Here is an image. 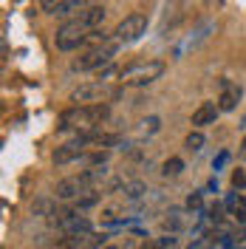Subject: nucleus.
<instances>
[{
    "label": "nucleus",
    "mask_w": 246,
    "mask_h": 249,
    "mask_svg": "<svg viewBox=\"0 0 246 249\" xmlns=\"http://www.w3.org/2000/svg\"><path fill=\"white\" fill-rule=\"evenodd\" d=\"M108 105H77L68 108L60 116V130H71V127H96L108 119Z\"/></svg>",
    "instance_id": "nucleus-1"
},
{
    "label": "nucleus",
    "mask_w": 246,
    "mask_h": 249,
    "mask_svg": "<svg viewBox=\"0 0 246 249\" xmlns=\"http://www.w3.org/2000/svg\"><path fill=\"white\" fill-rule=\"evenodd\" d=\"M119 40H102L99 46L88 48L82 57L71 62V71H96V68H102V65H110V60L116 57V51H119Z\"/></svg>",
    "instance_id": "nucleus-2"
},
{
    "label": "nucleus",
    "mask_w": 246,
    "mask_h": 249,
    "mask_svg": "<svg viewBox=\"0 0 246 249\" xmlns=\"http://www.w3.org/2000/svg\"><path fill=\"white\" fill-rule=\"evenodd\" d=\"M164 74V62L161 60H150V62H133L119 71V79L122 85H130V88H144L156 79H161Z\"/></svg>",
    "instance_id": "nucleus-3"
},
{
    "label": "nucleus",
    "mask_w": 246,
    "mask_h": 249,
    "mask_svg": "<svg viewBox=\"0 0 246 249\" xmlns=\"http://www.w3.org/2000/svg\"><path fill=\"white\" fill-rule=\"evenodd\" d=\"M119 91H113L108 82L102 79V82H85V85H79L77 91L71 93V99L74 102H82V105H105V99H116Z\"/></svg>",
    "instance_id": "nucleus-4"
},
{
    "label": "nucleus",
    "mask_w": 246,
    "mask_h": 249,
    "mask_svg": "<svg viewBox=\"0 0 246 249\" xmlns=\"http://www.w3.org/2000/svg\"><path fill=\"white\" fill-rule=\"evenodd\" d=\"M88 37H91V31H88L77 20V17H74V20L62 23L60 29H57V34H54V43H57V48H60V51H74V48H79L85 40H88Z\"/></svg>",
    "instance_id": "nucleus-5"
},
{
    "label": "nucleus",
    "mask_w": 246,
    "mask_h": 249,
    "mask_svg": "<svg viewBox=\"0 0 246 249\" xmlns=\"http://www.w3.org/2000/svg\"><path fill=\"white\" fill-rule=\"evenodd\" d=\"M144 31H147V15L133 12V15H127L122 23L116 26L113 34H116V40H119V43H136Z\"/></svg>",
    "instance_id": "nucleus-6"
},
{
    "label": "nucleus",
    "mask_w": 246,
    "mask_h": 249,
    "mask_svg": "<svg viewBox=\"0 0 246 249\" xmlns=\"http://www.w3.org/2000/svg\"><path fill=\"white\" fill-rule=\"evenodd\" d=\"M82 193H93L91 187L82 181V176H71V178H62L57 190H54V196H57V201H77L82 198Z\"/></svg>",
    "instance_id": "nucleus-7"
},
{
    "label": "nucleus",
    "mask_w": 246,
    "mask_h": 249,
    "mask_svg": "<svg viewBox=\"0 0 246 249\" xmlns=\"http://www.w3.org/2000/svg\"><path fill=\"white\" fill-rule=\"evenodd\" d=\"M241 96H244V88L241 85H235L229 79H221V96H218V110L221 113H229V110L238 108V102H241Z\"/></svg>",
    "instance_id": "nucleus-8"
},
{
    "label": "nucleus",
    "mask_w": 246,
    "mask_h": 249,
    "mask_svg": "<svg viewBox=\"0 0 246 249\" xmlns=\"http://www.w3.org/2000/svg\"><path fill=\"white\" fill-rule=\"evenodd\" d=\"M218 102H201L198 108L193 110V127L201 130V127H207V124H215L218 119Z\"/></svg>",
    "instance_id": "nucleus-9"
},
{
    "label": "nucleus",
    "mask_w": 246,
    "mask_h": 249,
    "mask_svg": "<svg viewBox=\"0 0 246 249\" xmlns=\"http://www.w3.org/2000/svg\"><path fill=\"white\" fill-rule=\"evenodd\" d=\"M60 230L68 235V238H77V235H93V224H91L85 215H79V213H77V215L68 218Z\"/></svg>",
    "instance_id": "nucleus-10"
},
{
    "label": "nucleus",
    "mask_w": 246,
    "mask_h": 249,
    "mask_svg": "<svg viewBox=\"0 0 246 249\" xmlns=\"http://www.w3.org/2000/svg\"><path fill=\"white\" fill-rule=\"evenodd\" d=\"M40 9L48 12V15H71V12H82L85 9V3L82 0H46V3H40Z\"/></svg>",
    "instance_id": "nucleus-11"
},
{
    "label": "nucleus",
    "mask_w": 246,
    "mask_h": 249,
    "mask_svg": "<svg viewBox=\"0 0 246 249\" xmlns=\"http://www.w3.org/2000/svg\"><path fill=\"white\" fill-rule=\"evenodd\" d=\"M105 15H108V9H105V6H85V9L77 15V20L88 31H93L99 23H102V20H105Z\"/></svg>",
    "instance_id": "nucleus-12"
},
{
    "label": "nucleus",
    "mask_w": 246,
    "mask_h": 249,
    "mask_svg": "<svg viewBox=\"0 0 246 249\" xmlns=\"http://www.w3.org/2000/svg\"><path fill=\"white\" fill-rule=\"evenodd\" d=\"M122 193H124V198L127 201H141V198H147V184L144 181H127V184L122 187Z\"/></svg>",
    "instance_id": "nucleus-13"
},
{
    "label": "nucleus",
    "mask_w": 246,
    "mask_h": 249,
    "mask_svg": "<svg viewBox=\"0 0 246 249\" xmlns=\"http://www.w3.org/2000/svg\"><path fill=\"white\" fill-rule=\"evenodd\" d=\"M161 227H164V230H170V232H178V230L184 227L181 210H178V207H173V210L167 213V218H161Z\"/></svg>",
    "instance_id": "nucleus-14"
},
{
    "label": "nucleus",
    "mask_w": 246,
    "mask_h": 249,
    "mask_svg": "<svg viewBox=\"0 0 246 249\" xmlns=\"http://www.w3.org/2000/svg\"><path fill=\"white\" fill-rule=\"evenodd\" d=\"M158 130H161V116H144L139 122V133L141 136H156Z\"/></svg>",
    "instance_id": "nucleus-15"
},
{
    "label": "nucleus",
    "mask_w": 246,
    "mask_h": 249,
    "mask_svg": "<svg viewBox=\"0 0 246 249\" xmlns=\"http://www.w3.org/2000/svg\"><path fill=\"white\" fill-rule=\"evenodd\" d=\"M161 173H164L167 178H176V176H181V173H184V159H178V156H170L167 161L161 164Z\"/></svg>",
    "instance_id": "nucleus-16"
},
{
    "label": "nucleus",
    "mask_w": 246,
    "mask_h": 249,
    "mask_svg": "<svg viewBox=\"0 0 246 249\" xmlns=\"http://www.w3.org/2000/svg\"><path fill=\"white\" fill-rule=\"evenodd\" d=\"M79 176H82V181H85L88 187H93V184H99V181L108 178V167H91V170L79 173Z\"/></svg>",
    "instance_id": "nucleus-17"
},
{
    "label": "nucleus",
    "mask_w": 246,
    "mask_h": 249,
    "mask_svg": "<svg viewBox=\"0 0 246 249\" xmlns=\"http://www.w3.org/2000/svg\"><path fill=\"white\" fill-rule=\"evenodd\" d=\"M187 150H193V153H201L204 147H207V136L201 133V130H190V136H187Z\"/></svg>",
    "instance_id": "nucleus-18"
},
{
    "label": "nucleus",
    "mask_w": 246,
    "mask_h": 249,
    "mask_svg": "<svg viewBox=\"0 0 246 249\" xmlns=\"http://www.w3.org/2000/svg\"><path fill=\"white\" fill-rule=\"evenodd\" d=\"M173 247H176V238L173 235H164V238H156L150 244H144L141 249H173Z\"/></svg>",
    "instance_id": "nucleus-19"
},
{
    "label": "nucleus",
    "mask_w": 246,
    "mask_h": 249,
    "mask_svg": "<svg viewBox=\"0 0 246 249\" xmlns=\"http://www.w3.org/2000/svg\"><path fill=\"white\" fill-rule=\"evenodd\" d=\"M187 210H190V213H198L201 207H204V196H201V193H190V196H187V204H184Z\"/></svg>",
    "instance_id": "nucleus-20"
},
{
    "label": "nucleus",
    "mask_w": 246,
    "mask_h": 249,
    "mask_svg": "<svg viewBox=\"0 0 246 249\" xmlns=\"http://www.w3.org/2000/svg\"><path fill=\"white\" fill-rule=\"evenodd\" d=\"M99 193H91V196H82V198H77V210H88V207H96L99 204Z\"/></svg>",
    "instance_id": "nucleus-21"
},
{
    "label": "nucleus",
    "mask_w": 246,
    "mask_h": 249,
    "mask_svg": "<svg viewBox=\"0 0 246 249\" xmlns=\"http://www.w3.org/2000/svg\"><path fill=\"white\" fill-rule=\"evenodd\" d=\"M244 187H246V170H235V173H232V190H238V193H241Z\"/></svg>",
    "instance_id": "nucleus-22"
},
{
    "label": "nucleus",
    "mask_w": 246,
    "mask_h": 249,
    "mask_svg": "<svg viewBox=\"0 0 246 249\" xmlns=\"http://www.w3.org/2000/svg\"><path fill=\"white\" fill-rule=\"evenodd\" d=\"M238 159H241V161H246V136H244V142H241V150H238Z\"/></svg>",
    "instance_id": "nucleus-23"
},
{
    "label": "nucleus",
    "mask_w": 246,
    "mask_h": 249,
    "mask_svg": "<svg viewBox=\"0 0 246 249\" xmlns=\"http://www.w3.org/2000/svg\"><path fill=\"white\" fill-rule=\"evenodd\" d=\"M241 127H244V130H246V116H244V122H241Z\"/></svg>",
    "instance_id": "nucleus-24"
},
{
    "label": "nucleus",
    "mask_w": 246,
    "mask_h": 249,
    "mask_svg": "<svg viewBox=\"0 0 246 249\" xmlns=\"http://www.w3.org/2000/svg\"><path fill=\"white\" fill-rule=\"evenodd\" d=\"M105 249H119V247H105Z\"/></svg>",
    "instance_id": "nucleus-25"
}]
</instances>
